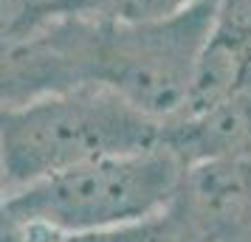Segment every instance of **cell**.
I'll return each mask as SVG.
<instances>
[{"label":"cell","instance_id":"7a4b0ae2","mask_svg":"<svg viewBox=\"0 0 251 242\" xmlns=\"http://www.w3.org/2000/svg\"><path fill=\"white\" fill-rule=\"evenodd\" d=\"M181 175V158L158 144L96 158L14 189L6 195V206L28 242H51L155 217L172 203Z\"/></svg>","mask_w":251,"mask_h":242},{"label":"cell","instance_id":"8992f818","mask_svg":"<svg viewBox=\"0 0 251 242\" xmlns=\"http://www.w3.org/2000/svg\"><path fill=\"white\" fill-rule=\"evenodd\" d=\"M51 242H192V240L183 234V228L175 222L170 211H161L155 217L133 222V225L91 231V234H71V237H57Z\"/></svg>","mask_w":251,"mask_h":242},{"label":"cell","instance_id":"52a82bcc","mask_svg":"<svg viewBox=\"0 0 251 242\" xmlns=\"http://www.w3.org/2000/svg\"><path fill=\"white\" fill-rule=\"evenodd\" d=\"M0 242H28L25 231L14 222V217L9 214V206H6V189L0 183Z\"/></svg>","mask_w":251,"mask_h":242},{"label":"cell","instance_id":"6da1fadb","mask_svg":"<svg viewBox=\"0 0 251 242\" xmlns=\"http://www.w3.org/2000/svg\"><path fill=\"white\" fill-rule=\"evenodd\" d=\"M161 124L104 85L82 82L0 113L6 195L96 158L161 144Z\"/></svg>","mask_w":251,"mask_h":242},{"label":"cell","instance_id":"3957f363","mask_svg":"<svg viewBox=\"0 0 251 242\" xmlns=\"http://www.w3.org/2000/svg\"><path fill=\"white\" fill-rule=\"evenodd\" d=\"M215 14V0L150 23H88L65 17L85 82L104 85L136 110L167 121L181 110Z\"/></svg>","mask_w":251,"mask_h":242},{"label":"cell","instance_id":"277c9868","mask_svg":"<svg viewBox=\"0 0 251 242\" xmlns=\"http://www.w3.org/2000/svg\"><path fill=\"white\" fill-rule=\"evenodd\" d=\"M57 25L28 34H0V113L85 82L76 48L62 17H43Z\"/></svg>","mask_w":251,"mask_h":242},{"label":"cell","instance_id":"ba28073f","mask_svg":"<svg viewBox=\"0 0 251 242\" xmlns=\"http://www.w3.org/2000/svg\"><path fill=\"white\" fill-rule=\"evenodd\" d=\"M17 3H20V6L25 9V14H31V17H34L37 12H43L46 6H51L54 0H17Z\"/></svg>","mask_w":251,"mask_h":242},{"label":"cell","instance_id":"5b68a950","mask_svg":"<svg viewBox=\"0 0 251 242\" xmlns=\"http://www.w3.org/2000/svg\"><path fill=\"white\" fill-rule=\"evenodd\" d=\"M201 0H54L31 20L74 17L88 23H150L189 9Z\"/></svg>","mask_w":251,"mask_h":242}]
</instances>
